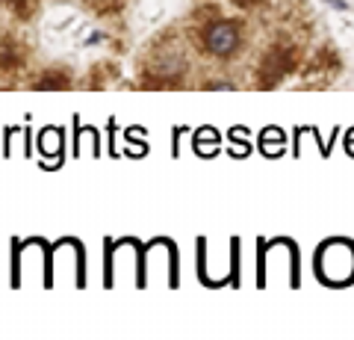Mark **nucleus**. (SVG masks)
Here are the masks:
<instances>
[{"label":"nucleus","mask_w":354,"mask_h":340,"mask_svg":"<svg viewBox=\"0 0 354 340\" xmlns=\"http://www.w3.org/2000/svg\"><path fill=\"white\" fill-rule=\"evenodd\" d=\"M239 45H242V30L234 21H216V24H209L204 33V48L209 57H216V60L234 57Z\"/></svg>","instance_id":"1"}]
</instances>
